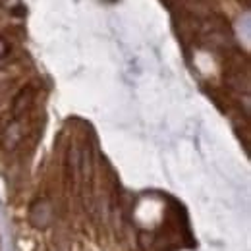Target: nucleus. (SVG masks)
<instances>
[{"label": "nucleus", "mask_w": 251, "mask_h": 251, "mask_svg": "<svg viewBox=\"0 0 251 251\" xmlns=\"http://www.w3.org/2000/svg\"><path fill=\"white\" fill-rule=\"evenodd\" d=\"M33 89L31 87H23L16 97H14V103H12V116H14V120H19L23 114H25V110L31 107V103H33Z\"/></svg>", "instance_id": "nucleus-2"}, {"label": "nucleus", "mask_w": 251, "mask_h": 251, "mask_svg": "<svg viewBox=\"0 0 251 251\" xmlns=\"http://www.w3.org/2000/svg\"><path fill=\"white\" fill-rule=\"evenodd\" d=\"M29 224L33 228H48L54 219V207L48 199H37L29 207Z\"/></svg>", "instance_id": "nucleus-1"}, {"label": "nucleus", "mask_w": 251, "mask_h": 251, "mask_svg": "<svg viewBox=\"0 0 251 251\" xmlns=\"http://www.w3.org/2000/svg\"><path fill=\"white\" fill-rule=\"evenodd\" d=\"M8 52H10V45L4 37H0V60H4L8 56Z\"/></svg>", "instance_id": "nucleus-4"}, {"label": "nucleus", "mask_w": 251, "mask_h": 251, "mask_svg": "<svg viewBox=\"0 0 251 251\" xmlns=\"http://www.w3.org/2000/svg\"><path fill=\"white\" fill-rule=\"evenodd\" d=\"M19 141H21V124H19V120H12L10 124L4 127V131L0 135V145H2V149L10 151Z\"/></svg>", "instance_id": "nucleus-3"}]
</instances>
